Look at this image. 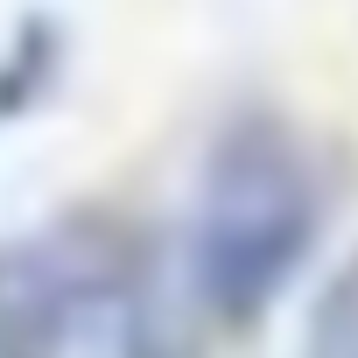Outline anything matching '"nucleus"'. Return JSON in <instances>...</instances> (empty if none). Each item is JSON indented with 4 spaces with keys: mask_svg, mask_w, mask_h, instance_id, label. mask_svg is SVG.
Wrapping results in <instances>:
<instances>
[{
    "mask_svg": "<svg viewBox=\"0 0 358 358\" xmlns=\"http://www.w3.org/2000/svg\"><path fill=\"white\" fill-rule=\"evenodd\" d=\"M302 358H358V260H344L330 274V288L316 295Z\"/></svg>",
    "mask_w": 358,
    "mask_h": 358,
    "instance_id": "nucleus-2",
    "label": "nucleus"
},
{
    "mask_svg": "<svg viewBox=\"0 0 358 358\" xmlns=\"http://www.w3.org/2000/svg\"><path fill=\"white\" fill-rule=\"evenodd\" d=\"M323 232V169L281 113L218 127L190 197V281L225 323L267 316Z\"/></svg>",
    "mask_w": 358,
    "mask_h": 358,
    "instance_id": "nucleus-1",
    "label": "nucleus"
}]
</instances>
